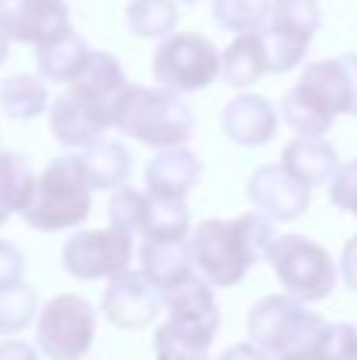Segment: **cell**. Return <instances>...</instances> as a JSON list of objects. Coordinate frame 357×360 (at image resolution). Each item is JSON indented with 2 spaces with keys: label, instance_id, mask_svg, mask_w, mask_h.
Masks as SVG:
<instances>
[{
  "label": "cell",
  "instance_id": "29",
  "mask_svg": "<svg viewBox=\"0 0 357 360\" xmlns=\"http://www.w3.org/2000/svg\"><path fill=\"white\" fill-rule=\"evenodd\" d=\"M38 313V297H35V288H29L25 281L10 288H0V335L10 338L19 335L32 326Z\"/></svg>",
  "mask_w": 357,
  "mask_h": 360
},
{
  "label": "cell",
  "instance_id": "26",
  "mask_svg": "<svg viewBox=\"0 0 357 360\" xmlns=\"http://www.w3.org/2000/svg\"><path fill=\"white\" fill-rule=\"evenodd\" d=\"M126 29L136 38H168L174 35L181 13L174 0H130L124 10Z\"/></svg>",
  "mask_w": 357,
  "mask_h": 360
},
{
  "label": "cell",
  "instance_id": "9",
  "mask_svg": "<svg viewBox=\"0 0 357 360\" xmlns=\"http://www.w3.org/2000/svg\"><path fill=\"white\" fill-rule=\"evenodd\" d=\"M320 0H272L269 22L263 29L269 73H291L304 63L310 38L320 32Z\"/></svg>",
  "mask_w": 357,
  "mask_h": 360
},
{
  "label": "cell",
  "instance_id": "12",
  "mask_svg": "<svg viewBox=\"0 0 357 360\" xmlns=\"http://www.w3.org/2000/svg\"><path fill=\"white\" fill-rule=\"evenodd\" d=\"M164 310V294L145 281L143 272H124L108 281L101 294V313L117 329H145Z\"/></svg>",
  "mask_w": 357,
  "mask_h": 360
},
{
  "label": "cell",
  "instance_id": "4",
  "mask_svg": "<svg viewBox=\"0 0 357 360\" xmlns=\"http://www.w3.org/2000/svg\"><path fill=\"white\" fill-rule=\"evenodd\" d=\"M92 193L79 152L60 155L38 174L35 196L25 205L22 221L35 231L76 228L92 212Z\"/></svg>",
  "mask_w": 357,
  "mask_h": 360
},
{
  "label": "cell",
  "instance_id": "3",
  "mask_svg": "<svg viewBox=\"0 0 357 360\" xmlns=\"http://www.w3.org/2000/svg\"><path fill=\"white\" fill-rule=\"evenodd\" d=\"M193 111L181 98V92L171 89H145V86H130L117 108V127L124 136L136 139L152 149H177L187 146L193 136Z\"/></svg>",
  "mask_w": 357,
  "mask_h": 360
},
{
  "label": "cell",
  "instance_id": "36",
  "mask_svg": "<svg viewBox=\"0 0 357 360\" xmlns=\"http://www.w3.org/2000/svg\"><path fill=\"white\" fill-rule=\"evenodd\" d=\"M0 360H38V351L32 345L10 338V342H0Z\"/></svg>",
  "mask_w": 357,
  "mask_h": 360
},
{
  "label": "cell",
  "instance_id": "40",
  "mask_svg": "<svg viewBox=\"0 0 357 360\" xmlns=\"http://www.w3.org/2000/svg\"><path fill=\"white\" fill-rule=\"evenodd\" d=\"M285 360H323V357H320V348H316V351H307V354H294V357H285Z\"/></svg>",
  "mask_w": 357,
  "mask_h": 360
},
{
  "label": "cell",
  "instance_id": "21",
  "mask_svg": "<svg viewBox=\"0 0 357 360\" xmlns=\"http://www.w3.org/2000/svg\"><path fill=\"white\" fill-rule=\"evenodd\" d=\"M266 73H269V54H266L263 29L234 35V41L221 54V79L234 89H247Z\"/></svg>",
  "mask_w": 357,
  "mask_h": 360
},
{
  "label": "cell",
  "instance_id": "13",
  "mask_svg": "<svg viewBox=\"0 0 357 360\" xmlns=\"http://www.w3.org/2000/svg\"><path fill=\"white\" fill-rule=\"evenodd\" d=\"M126 76L124 67L114 54L108 51H92V60L82 70V76L76 82H70V92L82 101V105L92 111V117L98 120L101 127H114L117 120V108L126 95Z\"/></svg>",
  "mask_w": 357,
  "mask_h": 360
},
{
  "label": "cell",
  "instance_id": "34",
  "mask_svg": "<svg viewBox=\"0 0 357 360\" xmlns=\"http://www.w3.org/2000/svg\"><path fill=\"white\" fill-rule=\"evenodd\" d=\"M25 275V256L19 253L16 243L0 240V288L19 285Z\"/></svg>",
  "mask_w": 357,
  "mask_h": 360
},
{
  "label": "cell",
  "instance_id": "41",
  "mask_svg": "<svg viewBox=\"0 0 357 360\" xmlns=\"http://www.w3.org/2000/svg\"><path fill=\"white\" fill-rule=\"evenodd\" d=\"M10 215H13V212L6 209V205H4V199H0V228H4V224H6V218H10Z\"/></svg>",
  "mask_w": 357,
  "mask_h": 360
},
{
  "label": "cell",
  "instance_id": "1",
  "mask_svg": "<svg viewBox=\"0 0 357 360\" xmlns=\"http://www.w3.org/2000/svg\"><path fill=\"white\" fill-rule=\"evenodd\" d=\"M275 237L272 218H266L263 212H247L231 221L206 218L190 234L196 272L212 288H234L257 262L269 259Z\"/></svg>",
  "mask_w": 357,
  "mask_h": 360
},
{
  "label": "cell",
  "instance_id": "32",
  "mask_svg": "<svg viewBox=\"0 0 357 360\" xmlns=\"http://www.w3.org/2000/svg\"><path fill=\"white\" fill-rule=\"evenodd\" d=\"M323 360H357V329L348 323H329L320 338Z\"/></svg>",
  "mask_w": 357,
  "mask_h": 360
},
{
  "label": "cell",
  "instance_id": "15",
  "mask_svg": "<svg viewBox=\"0 0 357 360\" xmlns=\"http://www.w3.org/2000/svg\"><path fill=\"white\" fill-rule=\"evenodd\" d=\"M164 310H168V319L174 326H181L183 332L202 338V342L212 345L215 335H219V304H215L212 285L206 278H190L187 285L174 288V291L164 294Z\"/></svg>",
  "mask_w": 357,
  "mask_h": 360
},
{
  "label": "cell",
  "instance_id": "8",
  "mask_svg": "<svg viewBox=\"0 0 357 360\" xmlns=\"http://www.w3.org/2000/svg\"><path fill=\"white\" fill-rule=\"evenodd\" d=\"M38 354L48 360H82L95 342V310L79 294H57L38 313Z\"/></svg>",
  "mask_w": 357,
  "mask_h": 360
},
{
  "label": "cell",
  "instance_id": "25",
  "mask_svg": "<svg viewBox=\"0 0 357 360\" xmlns=\"http://www.w3.org/2000/svg\"><path fill=\"white\" fill-rule=\"evenodd\" d=\"M149 196V193H145ZM190 209L183 199H155L149 196L143 218V240H190Z\"/></svg>",
  "mask_w": 357,
  "mask_h": 360
},
{
  "label": "cell",
  "instance_id": "10",
  "mask_svg": "<svg viewBox=\"0 0 357 360\" xmlns=\"http://www.w3.org/2000/svg\"><path fill=\"white\" fill-rule=\"evenodd\" d=\"M133 259V237L117 228H95V231H76L60 250V262L67 275L79 281L95 278H117L130 272Z\"/></svg>",
  "mask_w": 357,
  "mask_h": 360
},
{
  "label": "cell",
  "instance_id": "31",
  "mask_svg": "<svg viewBox=\"0 0 357 360\" xmlns=\"http://www.w3.org/2000/svg\"><path fill=\"white\" fill-rule=\"evenodd\" d=\"M145 202H149V196L139 193L136 186H130V184L114 190L111 202H108V221H111V228L126 231L130 237H139L143 218H145Z\"/></svg>",
  "mask_w": 357,
  "mask_h": 360
},
{
  "label": "cell",
  "instance_id": "27",
  "mask_svg": "<svg viewBox=\"0 0 357 360\" xmlns=\"http://www.w3.org/2000/svg\"><path fill=\"white\" fill-rule=\"evenodd\" d=\"M38 177L32 174V165L19 152H0V199L10 212L22 215L25 205L35 196Z\"/></svg>",
  "mask_w": 357,
  "mask_h": 360
},
{
  "label": "cell",
  "instance_id": "17",
  "mask_svg": "<svg viewBox=\"0 0 357 360\" xmlns=\"http://www.w3.org/2000/svg\"><path fill=\"white\" fill-rule=\"evenodd\" d=\"M139 272L162 294L196 278V262L190 240H143L139 247Z\"/></svg>",
  "mask_w": 357,
  "mask_h": 360
},
{
  "label": "cell",
  "instance_id": "28",
  "mask_svg": "<svg viewBox=\"0 0 357 360\" xmlns=\"http://www.w3.org/2000/svg\"><path fill=\"white\" fill-rule=\"evenodd\" d=\"M272 13V0H212V16L225 32L244 35V32L266 29Z\"/></svg>",
  "mask_w": 357,
  "mask_h": 360
},
{
  "label": "cell",
  "instance_id": "39",
  "mask_svg": "<svg viewBox=\"0 0 357 360\" xmlns=\"http://www.w3.org/2000/svg\"><path fill=\"white\" fill-rule=\"evenodd\" d=\"M6 54H10V38H6V32L0 29V63L6 60Z\"/></svg>",
  "mask_w": 357,
  "mask_h": 360
},
{
  "label": "cell",
  "instance_id": "42",
  "mask_svg": "<svg viewBox=\"0 0 357 360\" xmlns=\"http://www.w3.org/2000/svg\"><path fill=\"white\" fill-rule=\"evenodd\" d=\"M181 4H200V0H181Z\"/></svg>",
  "mask_w": 357,
  "mask_h": 360
},
{
  "label": "cell",
  "instance_id": "19",
  "mask_svg": "<svg viewBox=\"0 0 357 360\" xmlns=\"http://www.w3.org/2000/svg\"><path fill=\"white\" fill-rule=\"evenodd\" d=\"M48 130L60 146L82 152V149H89V146L98 143L101 133H105V127H101L98 120L92 117V111H89V108L67 89V92H60L54 101H51Z\"/></svg>",
  "mask_w": 357,
  "mask_h": 360
},
{
  "label": "cell",
  "instance_id": "38",
  "mask_svg": "<svg viewBox=\"0 0 357 360\" xmlns=\"http://www.w3.org/2000/svg\"><path fill=\"white\" fill-rule=\"evenodd\" d=\"M348 67V76H351V114L357 117V54H342Z\"/></svg>",
  "mask_w": 357,
  "mask_h": 360
},
{
  "label": "cell",
  "instance_id": "2",
  "mask_svg": "<svg viewBox=\"0 0 357 360\" xmlns=\"http://www.w3.org/2000/svg\"><path fill=\"white\" fill-rule=\"evenodd\" d=\"M342 114H351V76L342 57L304 67L301 82L282 98V120L307 139H323Z\"/></svg>",
  "mask_w": 357,
  "mask_h": 360
},
{
  "label": "cell",
  "instance_id": "22",
  "mask_svg": "<svg viewBox=\"0 0 357 360\" xmlns=\"http://www.w3.org/2000/svg\"><path fill=\"white\" fill-rule=\"evenodd\" d=\"M35 60L44 82H76L82 76V70L89 67V60H92V51H89L86 38L70 29L67 35L41 44Z\"/></svg>",
  "mask_w": 357,
  "mask_h": 360
},
{
  "label": "cell",
  "instance_id": "33",
  "mask_svg": "<svg viewBox=\"0 0 357 360\" xmlns=\"http://www.w3.org/2000/svg\"><path fill=\"white\" fill-rule=\"evenodd\" d=\"M329 199H332L335 209L357 218V158L345 162L339 168V174L332 177V184H329Z\"/></svg>",
  "mask_w": 357,
  "mask_h": 360
},
{
  "label": "cell",
  "instance_id": "30",
  "mask_svg": "<svg viewBox=\"0 0 357 360\" xmlns=\"http://www.w3.org/2000/svg\"><path fill=\"white\" fill-rule=\"evenodd\" d=\"M155 357L158 360H209V348L212 345L202 338L183 332L181 326H174L171 319H164L155 329Z\"/></svg>",
  "mask_w": 357,
  "mask_h": 360
},
{
  "label": "cell",
  "instance_id": "20",
  "mask_svg": "<svg viewBox=\"0 0 357 360\" xmlns=\"http://www.w3.org/2000/svg\"><path fill=\"white\" fill-rule=\"evenodd\" d=\"M282 168L313 190V186L332 184V177L339 174L342 165H339V152L332 149V143L294 136L282 152Z\"/></svg>",
  "mask_w": 357,
  "mask_h": 360
},
{
  "label": "cell",
  "instance_id": "16",
  "mask_svg": "<svg viewBox=\"0 0 357 360\" xmlns=\"http://www.w3.org/2000/svg\"><path fill=\"white\" fill-rule=\"evenodd\" d=\"M221 130L231 143L257 149L275 139L278 133V111L269 98L257 92H240L221 108Z\"/></svg>",
  "mask_w": 357,
  "mask_h": 360
},
{
  "label": "cell",
  "instance_id": "24",
  "mask_svg": "<svg viewBox=\"0 0 357 360\" xmlns=\"http://www.w3.org/2000/svg\"><path fill=\"white\" fill-rule=\"evenodd\" d=\"M48 82L32 73H13L0 79V111L10 120H32L48 111Z\"/></svg>",
  "mask_w": 357,
  "mask_h": 360
},
{
  "label": "cell",
  "instance_id": "43",
  "mask_svg": "<svg viewBox=\"0 0 357 360\" xmlns=\"http://www.w3.org/2000/svg\"><path fill=\"white\" fill-rule=\"evenodd\" d=\"M0 152H4V149H0Z\"/></svg>",
  "mask_w": 357,
  "mask_h": 360
},
{
  "label": "cell",
  "instance_id": "11",
  "mask_svg": "<svg viewBox=\"0 0 357 360\" xmlns=\"http://www.w3.org/2000/svg\"><path fill=\"white\" fill-rule=\"evenodd\" d=\"M0 29L10 41L41 48L70 32V6L63 0H0Z\"/></svg>",
  "mask_w": 357,
  "mask_h": 360
},
{
  "label": "cell",
  "instance_id": "7",
  "mask_svg": "<svg viewBox=\"0 0 357 360\" xmlns=\"http://www.w3.org/2000/svg\"><path fill=\"white\" fill-rule=\"evenodd\" d=\"M152 73L171 92H200L221 76V54L196 32L168 35L152 54Z\"/></svg>",
  "mask_w": 357,
  "mask_h": 360
},
{
  "label": "cell",
  "instance_id": "18",
  "mask_svg": "<svg viewBox=\"0 0 357 360\" xmlns=\"http://www.w3.org/2000/svg\"><path fill=\"white\" fill-rule=\"evenodd\" d=\"M202 162L196 152L183 149H162L145 162V193L155 199H187V193L200 184Z\"/></svg>",
  "mask_w": 357,
  "mask_h": 360
},
{
  "label": "cell",
  "instance_id": "37",
  "mask_svg": "<svg viewBox=\"0 0 357 360\" xmlns=\"http://www.w3.org/2000/svg\"><path fill=\"white\" fill-rule=\"evenodd\" d=\"M219 360H272V357L266 351H259L253 342H247V345H231Z\"/></svg>",
  "mask_w": 357,
  "mask_h": 360
},
{
  "label": "cell",
  "instance_id": "23",
  "mask_svg": "<svg viewBox=\"0 0 357 360\" xmlns=\"http://www.w3.org/2000/svg\"><path fill=\"white\" fill-rule=\"evenodd\" d=\"M79 158L92 190H120L133 168L130 152L120 143H114V139H98L95 146L82 149Z\"/></svg>",
  "mask_w": 357,
  "mask_h": 360
},
{
  "label": "cell",
  "instance_id": "6",
  "mask_svg": "<svg viewBox=\"0 0 357 360\" xmlns=\"http://www.w3.org/2000/svg\"><path fill=\"white\" fill-rule=\"evenodd\" d=\"M269 262L285 294L301 304L326 300L339 281V269L329 250L301 234H278L269 250Z\"/></svg>",
  "mask_w": 357,
  "mask_h": 360
},
{
  "label": "cell",
  "instance_id": "14",
  "mask_svg": "<svg viewBox=\"0 0 357 360\" xmlns=\"http://www.w3.org/2000/svg\"><path fill=\"white\" fill-rule=\"evenodd\" d=\"M247 196L272 221H294L310 205V186L291 177L282 165H263L253 171Z\"/></svg>",
  "mask_w": 357,
  "mask_h": 360
},
{
  "label": "cell",
  "instance_id": "35",
  "mask_svg": "<svg viewBox=\"0 0 357 360\" xmlns=\"http://www.w3.org/2000/svg\"><path fill=\"white\" fill-rule=\"evenodd\" d=\"M339 272H342V281L357 294V234L345 243L342 250V259H339Z\"/></svg>",
  "mask_w": 357,
  "mask_h": 360
},
{
  "label": "cell",
  "instance_id": "5",
  "mask_svg": "<svg viewBox=\"0 0 357 360\" xmlns=\"http://www.w3.org/2000/svg\"><path fill=\"white\" fill-rule=\"evenodd\" d=\"M326 326V319L320 313L307 310V304L288 297V294H272V297H263L250 310L247 335L272 360H285L320 348Z\"/></svg>",
  "mask_w": 357,
  "mask_h": 360
}]
</instances>
